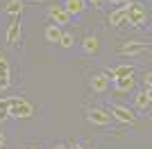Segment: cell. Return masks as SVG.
<instances>
[{
  "label": "cell",
  "mask_w": 152,
  "mask_h": 149,
  "mask_svg": "<svg viewBox=\"0 0 152 149\" xmlns=\"http://www.w3.org/2000/svg\"><path fill=\"white\" fill-rule=\"evenodd\" d=\"M125 23L134 25V27H143V25L148 23V12H145V7L141 5V2H136V0L125 2Z\"/></svg>",
  "instance_id": "obj_1"
},
{
  "label": "cell",
  "mask_w": 152,
  "mask_h": 149,
  "mask_svg": "<svg viewBox=\"0 0 152 149\" xmlns=\"http://www.w3.org/2000/svg\"><path fill=\"white\" fill-rule=\"evenodd\" d=\"M109 113H111V118H116L118 122H123V124H127V127H132L134 122H136V113L129 108V106H125V104H111L109 106Z\"/></svg>",
  "instance_id": "obj_2"
},
{
  "label": "cell",
  "mask_w": 152,
  "mask_h": 149,
  "mask_svg": "<svg viewBox=\"0 0 152 149\" xmlns=\"http://www.w3.org/2000/svg\"><path fill=\"white\" fill-rule=\"evenodd\" d=\"M34 115V106L25 102L23 97H12V108H9V118H32Z\"/></svg>",
  "instance_id": "obj_3"
},
{
  "label": "cell",
  "mask_w": 152,
  "mask_h": 149,
  "mask_svg": "<svg viewBox=\"0 0 152 149\" xmlns=\"http://www.w3.org/2000/svg\"><path fill=\"white\" fill-rule=\"evenodd\" d=\"M86 120H89L91 124H98V127H107V124L111 122V113H109V108H104V106H95V108H89V111H86Z\"/></svg>",
  "instance_id": "obj_4"
},
{
  "label": "cell",
  "mask_w": 152,
  "mask_h": 149,
  "mask_svg": "<svg viewBox=\"0 0 152 149\" xmlns=\"http://www.w3.org/2000/svg\"><path fill=\"white\" fill-rule=\"evenodd\" d=\"M143 50H150V43L148 41H127L125 45H121L118 48V54H123V56H136V54H141Z\"/></svg>",
  "instance_id": "obj_5"
},
{
  "label": "cell",
  "mask_w": 152,
  "mask_h": 149,
  "mask_svg": "<svg viewBox=\"0 0 152 149\" xmlns=\"http://www.w3.org/2000/svg\"><path fill=\"white\" fill-rule=\"evenodd\" d=\"M48 16L52 18V23L55 25H66V23H70V16L66 14V9H64L61 5H52V7H48Z\"/></svg>",
  "instance_id": "obj_6"
},
{
  "label": "cell",
  "mask_w": 152,
  "mask_h": 149,
  "mask_svg": "<svg viewBox=\"0 0 152 149\" xmlns=\"http://www.w3.org/2000/svg\"><path fill=\"white\" fill-rule=\"evenodd\" d=\"M134 70H136L134 66H129V63L125 66V63H123V66H118V68H107L102 74H104L109 81H114V79H118V77H129V74H134Z\"/></svg>",
  "instance_id": "obj_7"
},
{
  "label": "cell",
  "mask_w": 152,
  "mask_h": 149,
  "mask_svg": "<svg viewBox=\"0 0 152 149\" xmlns=\"http://www.w3.org/2000/svg\"><path fill=\"white\" fill-rule=\"evenodd\" d=\"M134 88H136V79H134V74L114 79V90H116V93H132Z\"/></svg>",
  "instance_id": "obj_8"
},
{
  "label": "cell",
  "mask_w": 152,
  "mask_h": 149,
  "mask_svg": "<svg viewBox=\"0 0 152 149\" xmlns=\"http://www.w3.org/2000/svg\"><path fill=\"white\" fill-rule=\"evenodd\" d=\"M152 102V90H141V93H134V108L136 111H148Z\"/></svg>",
  "instance_id": "obj_9"
},
{
  "label": "cell",
  "mask_w": 152,
  "mask_h": 149,
  "mask_svg": "<svg viewBox=\"0 0 152 149\" xmlns=\"http://www.w3.org/2000/svg\"><path fill=\"white\" fill-rule=\"evenodd\" d=\"M7 43L9 45H16L20 41V20L18 18H14L12 23H9V27H7Z\"/></svg>",
  "instance_id": "obj_10"
},
{
  "label": "cell",
  "mask_w": 152,
  "mask_h": 149,
  "mask_svg": "<svg viewBox=\"0 0 152 149\" xmlns=\"http://www.w3.org/2000/svg\"><path fill=\"white\" fill-rule=\"evenodd\" d=\"M89 86L93 88L95 93H107L109 86H111V81H109L104 74H93V77H91V81H89Z\"/></svg>",
  "instance_id": "obj_11"
},
{
  "label": "cell",
  "mask_w": 152,
  "mask_h": 149,
  "mask_svg": "<svg viewBox=\"0 0 152 149\" xmlns=\"http://www.w3.org/2000/svg\"><path fill=\"white\" fill-rule=\"evenodd\" d=\"M61 7L66 9L68 16H77V14H82L84 9H86V2H84V0H66Z\"/></svg>",
  "instance_id": "obj_12"
},
{
  "label": "cell",
  "mask_w": 152,
  "mask_h": 149,
  "mask_svg": "<svg viewBox=\"0 0 152 149\" xmlns=\"http://www.w3.org/2000/svg\"><path fill=\"white\" fill-rule=\"evenodd\" d=\"M82 48H84V52L95 54V52L100 50V41H98V36H95V34H86L84 41H82Z\"/></svg>",
  "instance_id": "obj_13"
},
{
  "label": "cell",
  "mask_w": 152,
  "mask_h": 149,
  "mask_svg": "<svg viewBox=\"0 0 152 149\" xmlns=\"http://www.w3.org/2000/svg\"><path fill=\"white\" fill-rule=\"evenodd\" d=\"M61 27H59V25H48V27H45V32H43V36H45V41H48V43H59V38H61Z\"/></svg>",
  "instance_id": "obj_14"
},
{
  "label": "cell",
  "mask_w": 152,
  "mask_h": 149,
  "mask_svg": "<svg viewBox=\"0 0 152 149\" xmlns=\"http://www.w3.org/2000/svg\"><path fill=\"white\" fill-rule=\"evenodd\" d=\"M23 0H7V5H5V12L12 16V18H18L20 12H23Z\"/></svg>",
  "instance_id": "obj_15"
},
{
  "label": "cell",
  "mask_w": 152,
  "mask_h": 149,
  "mask_svg": "<svg viewBox=\"0 0 152 149\" xmlns=\"http://www.w3.org/2000/svg\"><path fill=\"white\" fill-rule=\"evenodd\" d=\"M123 23H125V7H118V9H114L109 14V25L111 27H121Z\"/></svg>",
  "instance_id": "obj_16"
},
{
  "label": "cell",
  "mask_w": 152,
  "mask_h": 149,
  "mask_svg": "<svg viewBox=\"0 0 152 149\" xmlns=\"http://www.w3.org/2000/svg\"><path fill=\"white\" fill-rule=\"evenodd\" d=\"M9 108H12V97H0V122L9 118Z\"/></svg>",
  "instance_id": "obj_17"
},
{
  "label": "cell",
  "mask_w": 152,
  "mask_h": 149,
  "mask_svg": "<svg viewBox=\"0 0 152 149\" xmlns=\"http://www.w3.org/2000/svg\"><path fill=\"white\" fill-rule=\"evenodd\" d=\"M59 45H61V48H73V45H75V36H73L70 32H64L61 38H59Z\"/></svg>",
  "instance_id": "obj_18"
},
{
  "label": "cell",
  "mask_w": 152,
  "mask_h": 149,
  "mask_svg": "<svg viewBox=\"0 0 152 149\" xmlns=\"http://www.w3.org/2000/svg\"><path fill=\"white\" fill-rule=\"evenodd\" d=\"M12 86V77H0V93Z\"/></svg>",
  "instance_id": "obj_19"
},
{
  "label": "cell",
  "mask_w": 152,
  "mask_h": 149,
  "mask_svg": "<svg viewBox=\"0 0 152 149\" xmlns=\"http://www.w3.org/2000/svg\"><path fill=\"white\" fill-rule=\"evenodd\" d=\"M66 147H68V149H84L82 145H80V142H77V140H75V138H70L68 142H66Z\"/></svg>",
  "instance_id": "obj_20"
},
{
  "label": "cell",
  "mask_w": 152,
  "mask_h": 149,
  "mask_svg": "<svg viewBox=\"0 0 152 149\" xmlns=\"http://www.w3.org/2000/svg\"><path fill=\"white\" fill-rule=\"evenodd\" d=\"M143 81H145V88H148V90H152V74H150V70L143 74Z\"/></svg>",
  "instance_id": "obj_21"
},
{
  "label": "cell",
  "mask_w": 152,
  "mask_h": 149,
  "mask_svg": "<svg viewBox=\"0 0 152 149\" xmlns=\"http://www.w3.org/2000/svg\"><path fill=\"white\" fill-rule=\"evenodd\" d=\"M89 2H91V5H93V7H102V5H104V2H107V0H89Z\"/></svg>",
  "instance_id": "obj_22"
},
{
  "label": "cell",
  "mask_w": 152,
  "mask_h": 149,
  "mask_svg": "<svg viewBox=\"0 0 152 149\" xmlns=\"http://www.w3.org/2000/svg\"><path fill=\"white\" fill-rule=\"evenodd\" d=\"M52 149H68V147H66V142H57V145H55Z\"/></svg>",
  "instance_id": "obj_23"
},
{
  "label": "cell",
  "mask_w": 152,
  "mask_h": 149,
  "mask_svg": "<svg viewBox=\"0 0 152 149\" xmlns=\"http://www.w3.org/2000/svg\"><path fill=\"white\" fill-rule=\"evenodd\" d=\"M0 147H5V136L0 133Z\"/></svg>",
  "instance_id": "obj_24"
},
{
  "label": "cell",
  "mask_w": 152,
  "mask_h": 149,
  "mask_svg": "<svg viewBox=\"0 0 152 149\" xmlns=\"http://www.w3.org/2000/svg\"><path fill=\"white\" fill-rule=\"evenodd\" d=\"M25 149H43V147H39V145H30V147H25Z\"/></svg>",
  "instance_id": "obj_25"
},
{
  "label": "cell",
  "mask_w": 152,
  "mask_h": 149,
  "mask_svg": "<svg viewBox=\"0 0 152 149\" xmlns=\"http://www.w3.org/2000/svg\"><path fill=\"white\" fill-rule=\"evenodd\" d=\"M34 2H43V0H34Z\"/></svg>",
  "instance_id": "obj_26"
},
{
  "label": "cell",
  "mask_w": 152,
  "mask_h": 149,
  "mask_svg": "<svg viewBox=\"0 0 152 149\" xmlns=\"http://www.w3.org/2000/svg\"><path fill=\"white\" fill-rule=\"evenodd\" d=\"M89 149H98V147H89Z\"/></svg>",
  "instance_id": "obj_27"
},
{
  "label": "cell",
  "mask_w": 152,
  "mask_h": 149,
  "mask_svg": "<svg viewBox=\"0 0 152 149\" xmlns=\"http://www.w3.org/2000/svg\"><path fill=\"white\" fill-rule=\"evenodd\" d=\"M0 149H2V147H0Z\"/></svg>",
  "instance_id": "obj_28"
}]
</instances>
